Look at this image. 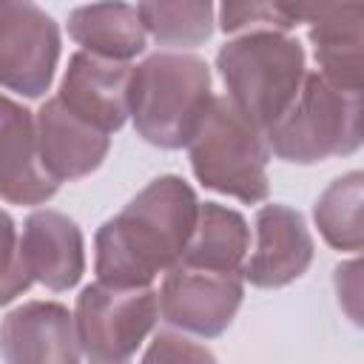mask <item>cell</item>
Returning <instances> with one entry per match:
<instances>
[{"label": "cell", "mask_w": 364, "mask_h": 364, "mask_svg": "<svg viewBox=\"0 0 364 364\" xmlns=\"http://www.w3.org/2000/svg\"><path fill=\"white\" fill-rule=\"evenodd\" d=\"M159 318L154 287H82L74 310V330L85 364H131Z\"/></svg>", "instance_id": "cell-6"}, {"label": "cell", "mask_w": 364, "mask_h": 364, "mask_svg": "<svg viewBox=\"0 0 364 364\" xmlns=\"http://www.w3.org/2000/svg\"><path fill=\"white\" fill-rule=\"evenodd\" d=\"M299 26L293 3H225L219 6V28L228 34L236 31H282Z\"/></svg>", "instance_id": "cell-20"}, {"label": "cell", "mask_w": 364, "mask_h": 364, "mask_svg": "<svg viewBox=\"0 0 364 364\" xmlns=\"http://www.w3.org/2000/svg\"><path fill=\"white\" fill-rule=\"evenodd\" d=\"M210 102V68L196 54L159 51L131 68L128 117L136 134L156 148H185Z\"/></svg>", "instance_id": "cell-2"}, {"label": "cell", "mask_w": 364, "mask_h": 364, "mask_svg": "<svg viewBox=\"0 0 364 364\" xmlns=\"http://www.w3.org/2000/svg\"><path fill=\"white\" fill-rule=\"evenodd\" d=\"M270 154L296 165L350 156L361 148V94L307 71L293 105L264 131Z\"/></svg>", "instance_id": "cell-4"}, {"label": "cell", "mask_w": 364, "mask_h": 364, "mask_svg": "<svg viewBox=\"0 0 364 364\" xmlns=\"http://www.w3.org/2000/svg\"><path fill=\"white\" fill-rule=\"evenodd\" d=\"M299 23L310 26L318 74L336 88L361 94V3H293Z\"/></svg>", "instance_id": "cell-12"}, {"label": "cell", "mask_w": 364, "mask_h": 364, "mask_svg": "<svg viewBox=\"0 0 364 364\" xmlns=\"http://www.w3.org/2000/svg\"><path fill=\"white\" fill-rule=\"evenodd\" d=\"M60 63V26L34 3H0V85L28 100L51 88Z\"/></svg>", "instance_id": "cell-8"}, {"label": "cell", "mask_w": 364, "mask_h": 364, "mask_svg": "<svg viewBox=\"0 0 364 364\" xmlns=\"http://www.w3.org/2000/svg\"><path fill=\"white\" fill-rule=\"evenodd\" d=\"M139 364H219V361L205 344H196L182 333L162 330L154 336Z\"/></svg>", "instance_id": "cell-22"}, {"label": "cell", "mask_w": 364, "mask_h": 364, "mask_svg": "<svg viewBox=\"0 0 364 364\" xmlns=\"http://www.w3.org/2000/svg\"><path fill=\"white\" fill-rule=\"evenodd\" d=\"M245 296L242 273H216L176 262L156 293L159 316L182 336L216 338L222 336Z\"/></svg>", "instance_id": "cell-7"}, {"label": "cell", "mask_w": 364, "mask_h": 364, "mask_svg": "<svg viewBox=\"0 0 364 364\" xmlns=\"http://www.w3.org/2000/svg\"><path fill=\"white\" fill-rule=\"evenodd\" d=\"M193 176L225 196L256 205L270 193L264 131L245 119L228 97H213L199 131L188 142Z\"/></svg>", "instance_id": "cell-5"}, {"label": "cell", "mask_w": 364, "mask_h": 364, "mask_svg": "<svg viewBox=\"0 0 364 364\" xmlns=\"http://www.w3.org/2000/svg\"><path fill=\"white\" fill-rule=\"evenodd\" d=\"M304 63L301 43L282 31L239 34L216 54L225 97L259 131H267L293 105L307 77Z\"/></svg>", "instance_id": "cell-3"}, {"label": "cell", "mask_w": 364, "mask_h": 364, "mask_svg": "<svg viewBox=\"0 0 364 364\" xmlns=\"http://www.w3.org/2000/svg\"><path fill=\"white\" fill-rule=\"evenodd\" d=\"M31 287V279L20 259V236L14 219L0 210V307L14 301Z\"/></svg>", "instance_id": "cell-21"}, {"label": "cell", "mask_w": 364, "mask_h": 364, "mask_svg": "<svg viewBox=\"0 0 364 364\" xmlns=\"http://www.w3.org/2000/svg\"><path fill=\"white\" fill-rule=\"evenodd\" d=\"M313 262V236L299 210L287 205H262L256 213V250L242 264V279L262 290L284 287L307 273Z\"/></svg>", "instance_id": "cell-10"}, {"label": "cell", "mask_w": 364, "mask_h": 364, "mask_svg": "<svg viewBox=\"0 0 364 364\" xmlns=\"http://www.w3.org/2000/svg\"><path fill=\"white\" fill-rule=\"evenodd\" d=\"M247 247L250 228L239 210L219 202H199L196 225L179 262L216 273H242Z\"/></svg>", "instance_id": "cell-17"}, {"label": "cell", "mask_w": 364, "mask_h": 364, "mask_svg": "<svg viewBox=\"0 0 364 364\" xmlns=\"http://www.w3.org/2000/svg\"><path fill=\"white\" fill-rule=\"evenodd\" d=\"M3 364H80L74 316L60 301H23L0 321Z\"/></svg>", "instance_id": "cell-11"}, {"label": "cell", "mask_w": 364, "mask_h": 364, "mask_svg": "<svg viewBox=\"0 0 364 364\" xmlns=\"http://www.w3.org/2000/svg\"><path fill=\"white\" fill-rule=\"evenodd\" d=\"M131 63L100 60L94 54L77 51L68 60L57 100L85 125L111 136L128 119V88Z\"/></svg>", "instance_id": "cell-9"}, {"label": "cell", "mask_w": 364, "mask_h": 364, "mask_svg": "<svg viewBox=\"0 0 364 364\" xmlns=\"http://www.w3.org/2000/svg\"><path fill=\"white\" fill-rule=\"evenodd\" d=\"M20 259L31 282H40L54 293L71 290L85 270L82 230L60 210H34L23 222Z\"/></svg>", "instance_id": "cell-13"}, {"label": "cell", "mask_w": 364, "mask_h": 364, "mask_svg": "<svg viewBox=\"0 0 364 364\" xmlns=\"http://www.w3.org/2000/svg\"><path fill=\"white\" fill-rule=\"evenodd\" d=\"M361 202H364V173L350 171L330 182L313 205V219L324 242L336 250L358 253L364 245L361 228Z\"/></svg>", "instance_id": "cell-18"}, {"label": "cell", "mask_w": 364, "mask_h": 364, "mask_svg": "<svg viewBox=\"0 0 364 364\" xmlns=\"http://www.w3.org/2000/svg\"><path fill=\"white\" fill-rule=\"evenodd\" d=\"M57 188L40 162L31 111L0 94V199L11 205H43Z\"/></svg>", "instance_id": "cell-15"}, {"label": "cell", "mask_w": 364, "mask_h": 364, "mask_svg": "<svg viewBox=\"0 0 364 364\" xmlns=\"http://www.w3.org/2000/svg\"><path fill=\"white\" fill-rule=\"evenodd\" d=\"M34 131L40 162L57 185L82 179L97 171L111 148V136L77 119L57 97L40 105L34 114Z\"/></svg>", "instance_id": "cell-14"}, {"label": "cell", "mask_w": 364, "mask_h": 364, "mask_svg": "<svg viewBox=\"0 0 364 364\" xmlns=\"http://www.w3.org/2000/svg\"><path fill=\"white\" fill-rule=\"evenodd\" d=\"M139 23L159 46L193 48L213 34L216 9L210 3H139Z\"/></svg>", "instance_id": "cell-19"}, {"label": "cell", "mask_w": 364, "mask_h": 364, "mask_svg": "<svg viewBox=\"0 0 364 364\" xmlns=\"http://www.w3.org/2000/svg\"><path fill=\"white\" fill-rule=\"evenodd\" d=\"M199 213L193 188L173 173L148 182L94 236L97 282L111 287H151L185 253Z\"/></svg>", "instance_id": "cell-1"}, {"label": "cell", "mask_w": 364, "mask_h": 364, "mask_svg": "<svg viewBox=\"0 0 364 364\" xmlns=\"http://www.w3.org/2000/svg\"><path fill=\"white\" fill-rule=\"evenodd\" d=\"M68 34L80 46V51L114 63H131L145 51L148 40L136 6L128 3L77 6L68 14Z\"/></svg>", "instance_id": "cell-16"}]
</instances>
